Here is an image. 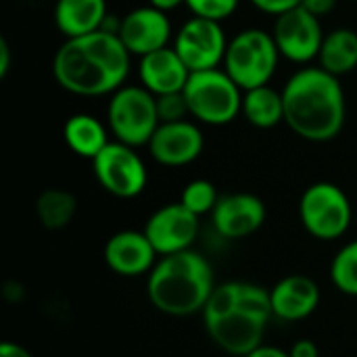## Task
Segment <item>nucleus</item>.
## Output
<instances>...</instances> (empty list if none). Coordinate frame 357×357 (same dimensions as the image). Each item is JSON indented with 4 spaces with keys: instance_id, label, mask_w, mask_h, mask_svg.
Here are the masks:
<instances>
[{
    "instance_id": "1",
    "label": "nucleus",
    "mask_w": 357,
    "mask_h": 357,
    "mask_svg": "<svg viewBox=\"0 0 357 357\" xmlns=\"http://www.w3.org/2000/svg\"><path fill=\"white\" fill-rule=\"evenodd\" d=\"M132 54L115 31L98 29L88 36L67 38L52 61L56 84L77 96H105L123 88Z\"/></svg>"
},
{
    "instance_id": "2",
    "label": "nucleus",
    "mask_w": 357,
    "mask_h": 357,
    "mask_svg": "<svg viewBox=\"0 0 357 357\" xmlns=\"http://www.w3.org/2000/svg\"><path fill=\"white\" fill-rule=\"evenodd\" d=\"M272 316L270 291L253 282L218 284L203 310V322L211 341L236 357L249 356L264 345Z\"/></svg>"
},
{
    "instance_id": "3",
    "label": "nucleus",
    "mask_w": 357,
    "mask_h": 357,
    "mask_svg": "<svg viewBox=\"0 0 357 357\" xmlns=\"http://www.w3.org/2000/svg\"><path fill=\"white\" fill-rule=\"evenodd\" d=\"M284 123L303 140L328 142L345 126V90L337 75L320 65L301 67L282 88Z\"/></svg>"
},
{
    "instance_id": "4",
    "label": "nucleus",
    "mask_w": 357,
    "mask_h": 357,
    "mask_svg": "<svg viewBox=\"0 0 357 357\" xmlns=\"http://www.w3.org/2000/svg\"><path fill=\"white\" fill-rule=\"evenodd\" d=\"M215 287L209 261L201 253L188 249L165 255L155 264L149 274L146 293L161 314L182 318L199 312L203 314Z\"/></svg>"
},
{
    "instance_id": "5",
    "label": "nucleus",
    "mask_w": 357,
    "mask_h": 357,
    "mask_svg": "<svg viewBox=\"0 0 357 357\" xmlns=\"http://www.w3.org/2000/svg\"><path fill=\"white\" fill-rule=\"evenodd\" d=\"M280 50L274 36L259 27H249L238 31L226 48L224 71L236 82V86L247 92L259 86H268L276 73Z\"/></svg>"
},
{
    "instance_id": "6",
    "label": "nucleus",
    "mask_w": 357,
    "mask_h": 357,
    "mask_svg": "<svg viewBox=\"0 0 357 357\" xmlns=\"http://www.w3.org/2000/svg\"><path fill=\"white\" fill-rule=\"evenodd\" d=\"M190 115L207 126H226L243 113V90L224 69L190 73L182 90Z\"/></svg>"
},
{
    "instance_id": "7",
    "label": "nucleus",
    "mask_w": 357,
    "mask_h": 357,
    "mask_svg": "<svg viewBox=\"0 0 357 357\" xmlns=\"http://www.w3.org/2000/svg\"><path fill=\"white\" fill-rule=\"evenodd\" d=\"M107 123L117 142L128 146H149L161 126L157 96L144 86H123L111 94L107 105Z\"/></svg>"
},
{
    "instance_id": "8",
    "label": "nucleus",
    "mask_w": 357,
    "mask_h": 357,
    "mask_svg": "<svg viewBox=\"0 0 357 357\" xmlns=\"http://www.w3.org/2000/svg\"><path fill=\"white\" fill-rule=\"evenodd\" d=\"M299 218L314 238L335 241L349 230L356 213L343 188L333 182H316L301 195Z\"/></svg>"
},
{
    "instance_id": "9",
    "label": "nucleus",
    "mask_w": 357,
    "mask_h": 357,
    "mask_svg": "<svg viewBox=\"0 0 357 357\" xmlns=\"http://www.w3.org/2000/svg\"><path fill=\"white\" fill-rule=\"evenodd\" d=\"M92 169L98 184L117 199L138 197L149 180L146 165L134 146L123 142H109L94 159Z\"/></svg>"
},
{
    "instance_id": "10",
    "label": "nucleus",
    "mask_w": 357,
    "mask_h": 357,
    "mask_svg": "<svg viewBox=\"0 0 357 357\" xmlns=\"http://www.w3.org/2000/svg\"><path fill=\"white\" fill-rule=\"evenodd\" d=\"M228 38L222 29L220 21L190 17L176 33L174 48L184 61V65L195 71L218 69L224 63Z\"/></svg>"
},
{
    "instance_id": "11",
    "label": "nucleus",
    "mask_w": 357,
    "mask_h": 357,
    "mask_svg": "<svg viewBox=\"0 0 357 357\" xmlns=\"http://www.w3.org/2000/svg\"><path fill=\"white\" fill-rule=\"evenodd\" d=\"M272 36L280 50V56L299 65H307L316 61L320 56L322 42H324L320 19L307 13L303 6L278 15L274 21Z\"/></svg>"
},
{
    "instance_id": "12",
    "label": "nucleus",
    "mask_w": 357,
    "mask_h": 357,
    "mask_svg": "<svg viewBox=\"0 0 357 357\" xmlns=\"http://www.w3.org/2000/svg\"><path fill=\"white\" fill-rule=\"evenodd\" d=\"M142 232L146 234L159 257L182 253L192 249V243L197 241L199 218L182 203L163 205L146 220Z\"/></svg>"
},
{
    "instance_id": "13",
    "label": "nucleus",
    "mask_w": 357,
    "mask_h": 357,
    "mask_svg": "<svg viewBox=\"0 0 357 357\" xmlns=\"http://www.w3.org/2000/svg\"><path fill=\"white\" fill-rule=\"evenodd\" d=\"M117 36L132 56H146L161 50L172 40V21L167 13L155 6H138L130 10L117 25Z\"/></svg>"
},
{
    "instance_id": "14",
    "label": "nucleus",
    "mask_w": 357,
    "mask_h": 357,
    "mask_svg": "<svg viewBox=\"0 0 357 357\" xmlns=\"http://www.w3.org/2000/svg\"><path fill=\"white\" fill-rule=\"evenodd\" d=\"M205 138L197 123L184 119L161 123L149 142L151 157L165 167H182L197 161L203 153Z\"/></svg>"
},
{
    "instance_id": "15",
    "label": "nucleus",
    "mask_w": 357,
    "mask_h": 357,
    "mask_svg": "<svg viewBox=\"0 0 357 357\" xmlns=\"http://www.w3.org/2000/svg\"><path fill=\"white\" fill-rule=\"evenodd\" d=\"M213 228L224 238H245L255 234L266 222V205L251 192H234L220 197L213 213Z\"/></svg>"
},
{
    "instance_id": "16",
    "label": "nucleus",
    "mask_w": 357,
    "mask_h": 357,
    "mask_svg": "<svg viewBox=\"0 0 357 357\" xmlns=\"http://www.w3.org/2000/svg\"><path fill=\"white\" fill-rule=\"evenodd\" d=\"M157 257L159 255L153 249V245L144 232L121 230V232L113 234L105 245L107 266L115 274L126 276V278L151 274V270L159 261Z\"/></svg>"
},
{
    "instance_id": "17",
    "label": "nucleus",
    "mask_w": 357,
    "mask_h": 357,
    "mask_svg": "<svg viewBox=\"0 0 357 357\" xmlns=\"http://www.w3.org/2000/svg\"><path fill=\"white\" fill-rule=\"evenodd\" d=\"M138 77L140 86H144L151 94L163 96L182 92L190 79V69L184 65L174 46H165L140 59Z\"/></svg>"
},
{
    "instance_id": "18",
    "label": "nucleus",
    "mask_w": 357,
    "mask_h": 357,
    "mask_svg": "<svg viewBox=\"0 0 357 357\" xmlns=\"http://www.w3.org/2000/svg\"><path fill=\"white\" fill-rule=\"evenodd\" d=\"M270 301L274 318H280L284 322H297L318 310L320 289L310 276L293 274L276 282L274 289H270Z\"/></svg>"
},
{
    "instance_id": "19",
    "label": "nucleus",
    "mask_w": 357,
    "mask_h": 357,
    "mask_svg": "<svg viewBox=\"0 0 357 357\" xmlns=\"http://www.w3.org/2000/svg\"><path fill=\"white\" fill-rule=\"evenodd\" d=\"M107 0H56L54 25L67 38H79L105 29Z\"/></svg>"
},
{
    "instance_id": "20",
    "label": "nucleus",
    "mask_w": 357,
    "mask_h": 357,
    "mask_svg": "<svg viewBox=\"0 0 357 357\" xmlns=\"http://www.w3.org/2000/svg\"><path fill=\"white\" fill-rule=\"evenodd\" d=\"M63 138L75 155L86 157V159H94L111 142L105 123L88 113L71 115L65 121Z\"/></svg>"
},
{
    "instance_id": "21",
    "label": "nucleus",
    "mask_w": 357,
    "mask_h": 357,
    "mask_svg": "<svg viewBox=\"0 0 357 357\" xmlns=\"http://www.w3.org/2000/svg\"><path fill=\"white\" fill-rule=\"evenodd\" d=\"M320 67L337 77L351 73L357 67V31L339 27L324 36L320 50Z\"/></svg>"
},
{
    "instance_id": "22",
    "label": "nucleus",
    "mask_w": 357,
    "mask_h": 357,
    "mask_svg": "<svg viewBox=\"0 0 357 357\" xmlns=\"http://www.w3.org/2000/svg\"><path fill=\"white\" fill-rule=\"evenodd\" d=\"M243 115L251 126H255L259 130L276 128L278 123L284 121L282 92H278L270 86H259V88L247 90L243 94Z\"/></svg>"
},
{
    "instance_id": "23",
    "label": "nucleus",
    "mask_w": 357,
    "mask_h": 357,
    "mask_svg": "<svg viewBox=\"0 0 357 357\" xmlns=\"http://www.w3.org/2000/svg\"><path fill=\"white\" fill-rule=\"evenodd\" d=\"M77 201L69 190L48 188L36 201V215L46 230H63L71 224Z\"/></svg>"
},
{
    "instance_id": "24",
    "label": "nucleus",
    "mask_w": 357,
    "mask_h": 357,
    "mask_svg": "<svg viewBox=\"0 0 357 357\" xmlns=\"http://www.w3.org/2000/svg\"><path fill=\"white\" fill-rule=\"evenodd\" d=\"M331 278L341 293L357 297V241L345 245L335 255L331 264Z\"/></svg>"
},
{
    "instance_id": "25",
    "label": "nucleus",
    "mask_w": 357,
    "mask_h": 357,
    "mask_svg": "<svg viewBox=\"0 0 357 357\" xmlns=\"http://www.w3.org/2000/svg\"><path fill=\"white\" fill-rule=\"evenodd\" d=\"M218 201H220L218 188L209 180H192L190 184L184 186L182 197H180V203L188 211H192L197 218L207 215V213L211 215Z\"/></svg>"
},
{
    "instance_id": "26",
    "label": "nucleus",
    "mask_w": 357,
    "mask_h": 357,
    "mask_svg": "<svg viewBox=\"0 0 357 357\" xmlns=\"http://www.w3.org/2000/svg\"><path fill=\"white\" fill-rule=\"evenodd\" d=\"M241 0H186L184 4L190 8L192 17H203V19H211V21H224L230 15H234V10L238 8Z\"/></svg>"
},
{
    "instance_id": "27",
    "label": "nucleus",
    "mask_w": 357,
    "mask_h": 357,
    "mask_svg": "<svg viewBox=\"0 0 357 357\" xmlns=\"http://www.w3.org/2000/svg\"><path fill=\"white\" fill-rule=\"evenodd\" d=\"M157 111L161 123H174V121H184L190 111L188 102L184 98V92H174V94H163L157 96Z\"/></svg>"
},
{
    "instance_id": "28",
    "label": "nucleus",
    "mask_w": 357,
    "mask_h": 357,
    "mask_svg": "<svg viewBox=\"0 0 357 357\" xmlns=\"http://www.w3.org/2000/svg\"><path fill=\"white\" fill-rule=\"evenodd\" d=\"M261 13H268V15H282L291 8H297L301 6V0H251Z\"/></svg>"
},
{
    "instance_id": "29",
    "label": "nucleus",
    "mask_w": 357,
    "mask_h": 357,
    "mask_svg": "<svg viewBox=\"0 0 357 357\" xmlns=\"http://www.w3.org/2000/svg\"><path fill=\"white\" fill-rule=\"evenodd\" d=\"M337 2H339V0H301V6H303L307 13H312L314 17L322 19V17L331 15V13L337 8Z\"/></svg>"
},
{
    "instance_id": "30",
    "label": "nucleus",
    "mask_w": 357,
    "mask_h": 357,
    "mask_svg": "<svg viewBox=\"0 0 357 357\" xmlns=\"http://www.w3.org/2000/svg\"><path fill=\"white\" fill-rule=\"evenodd\" d=\"M291 357H320V349L314 341L310 339H301L291 347Z\"/></svg>"
},
{
    "instance_id": "31",
    "label": "nucleus",
    "mask_w": 357,
    "mask_h": 357,
    "mask_svg": "<svg viewBox=\"0 0 357 357\" xmlns=\"http://www.w3.org/2000/svg\"><path fill=\"white\" fill-rule=\"evenodd\" d=\"M10 63H13L10 46H8L6 38H0V79L6 77V73H8V69H10Z\"/></svg>"
},
{
    "instance_id": "32",
    "label": "nucleus",
    "mask_w": 357,
    "mask_h": 357,
    "mask_svg": "<svg viewBox=\"0 0 357 357\" xmlns=\"http://www.w3.org/2000/svg\"><path fill=\"white\" fill-rule=\"evenodd\" d=\"M245 357H291V354L280 347H274V345H259L257 349H253Z\"/></svg>"
},
{
    "instance_id": "33",
    "label": "nucleus",
    "mask_w": 357,
    "mask_h": 357,
    "mask_svg": "<svg viewBox=\"0 0 357 357\" xmlns=\"http://www.w3.org/2000/svg\"><path fill=\"white\" fill-rule=\"evenodd\" d=\"M0 357H31V354L27 349H23L17 343H2L0 345Z\"/></svg>"
},
{
    "instance_id": "34",
    "label": "nucleus",
    "mask_w": 357,
    "mask_h": 357,
    "mask_svg": "<svg viewBox=\"0 0 357 357\" xmlns=\"http://www.w3.org/2000/svg\"><path fill=\"white\" fill-rule=\"evenodd\" d=\"M184 2H186V0H149L151 6H155V8L163 10V13H169V10L178 8V6L184 4Z\"/></svg>"
},
{
    "instance_id": "35",
    "label": "nucleus",
    "mask_w": 357,
    "mask_h": 357,
    "mask_svg": "<svg viewBox=\"0 0 357 357\" xmlns=\"http://www.w3.org/2000/svg\"><path fill=\"white\" fill-rule=\"evenodd\" d=\"M356 222H357V211H356Z\"/></svg>"
}]
</instances>
